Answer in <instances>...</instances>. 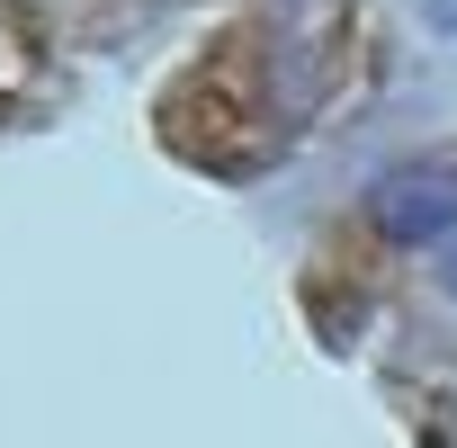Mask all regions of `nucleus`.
I'll use <instances>...</instances> for the list:
<instances>
[{"mask_svg":"<svg viewBox=\"0 0 457 448\" xmlns=\"http://www.w3.org/2000/svg\"><path fill=\"white\" fill-rule=\"evenodd\" d=\"M439 278H448V296H457V252H448V261H439Z\"/></svg>","mask_w":457,"mask_h":448,"instance_id":"2","label":"nucleus"},{"mask_svg":"<svg viewBox=\"0 0 457 448\" xmlns=\"http://www.w3.org/2000/svg\"><path fill=\"white\" fill-rule=\"evenodd\" d=\"M368 224L386 243H448L457 234V162L421 153V162H395L368 179Z\"/></svg>","mask_w":457,"mask_h":448,"instance_id":"1","label":"nucleus"}]
</instances>
